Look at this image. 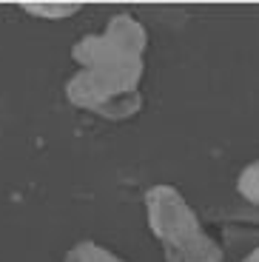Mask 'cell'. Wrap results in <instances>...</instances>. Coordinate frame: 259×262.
Wrapping results in <instances>:
<instances>
[{"instance_id":"obj_4","label":"cell","mask_w":259,"mask_h":262,"mask_svg":"<svg viewBox=\"0 0 259 262\" xmlns=\"http://www.w3.org/2000/svg\"><path fill=\"white\" fill-rule=\"evenodd\" d=\"M23 12L34 14V17H46V20H63L72 17L83 9V3H23Z\"/></svg>"},{"instance_id":"obj_5","label":"cell","mask_w":259,"mask_h":262,"mask_svg":"<svg viewBox=\"0 0 259 262\" xmlns=\"http://www.w3.org/2000/svg\"><path fill=\"white\" fill-rule=\"evenodd\" d=\"M236 191L245 196L248 203L259 205V160L248 163L245 168L240 171V177H236Z\"/></svg>"},{"instance_id":"obj_6","label":"cell","mask_w":259,"mask_h":262,"mask_svg":"<svg viewBox=\"0 0 259 262\" xmlns=\"http://www.w3.org/2000/svg\"><path fill=\"white\" fill-rule=\"evenodd\" d=\"M242 262H259V248H253V251H251V254H248Z\"/></svg>"},{"instance_id":"obj_2","label":"cell","mask_w":259,"mask_h":262,"mask_svg":"<svg viewBox=\"0 0 259 262\" xmlns=\"http://www.w3.org/2000/svg\"><path fill=\"white\" fill-rule=\"evenodd\" d=\"M145 216L162 245L165 262H222V245L202 228L197 211L174 185H154L145 191Z\"/></svg>"},{"instance_id":"obj_3","label":"cell","mask_w":259,"mask_h":262,"mask_svg":"<svg viewBox=\"0 0 259 262\" xmlns=\"http://www.w3.org/2000/svg\"><path fill=\"white\" fill-rule=\"evenodd\" d=\"M63 262H125L123 256H117L111 248L94 243V239H83V243L72 245Z\"/></svg>"},{"instance_id":"obj_1","label":"cell","mask_w":259,"mask_h":262,"mask_svg":"<svg viewBox=\"0 0 259 262\" xmlns=\"http://www.w3.org/2000/svg\"><path fill=\"white\" fill-rule=\"evenodd\" d=\"M145 49L148 32L128 12L109 17L100 34L80 37L72 46L77 72L66 83L69 103L111 123L131 120L143 108Z\"/></svg>"}]
</instances>
